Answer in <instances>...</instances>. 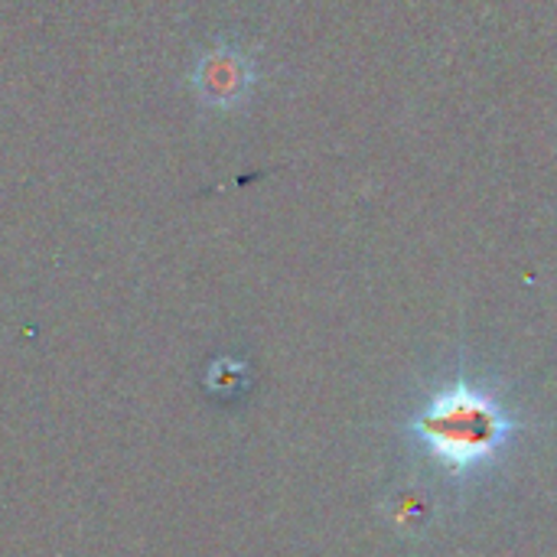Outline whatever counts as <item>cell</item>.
Masks as SVG:
<instances>
[{
    "instance_id": "1",
    "label": "cell",
    "mask_w": 557,
    "mask_h": 557,
    "mask_svg": "<svg viewBox=\"0 0 557 557\" xmlns=\"http://www.w3.org/2000/svg\"><path fill=\"white\" fill-rule=\"evenodd\" d=\"M506 414L486 395L467 385H454L431 401L418 418L421 441L454 470L473 467L499 450L506 441Z\"/></svg>"
},
{
    "instance_id": "2",
    "label": "cell",
    "mask_w": 557,
    "mask_h": 557,
    "mask_svg": "<svg viewBox=\"0 0 557 557\" xmlns=\"http://www.w3.org/2000/svg\"><path fill=\"white\" fill-rule=\"evenodd\" d=\"M193 85L199 98L212 108H235L255 85V65L232 46L206 52L193 69Z\"/></svg>"
}]
</instances>
